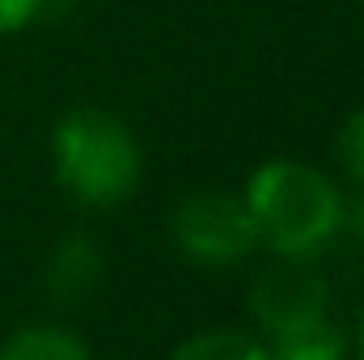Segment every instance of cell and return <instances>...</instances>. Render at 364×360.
<instances>
[{"label":"cell","instance_id":"6da1fadb","mask_svg":"<svg viewBox=\"0 0 364 360\" xmlns=\"http://www.w3.org/2000/svg\"><path fill=\"white\" fill-rule=\"evenodd\" d=\"M242 199L259 229V246H267L275 259H314L348 225L343 191L318 166L296 157L263 162L246 179Z\"/></svg>","mask_w":364,"mask_h":360},{"label":"cell","instance_id":"7c38bea8","mask_svg":"<svg viewBox=\"0 0 364 360\" xmlns=\"http://www.w3.org/2000/svg\"><path fill=\"white\" fill-rule=\"evenodd\" d=\"M356 360H364V309H360V327H356Z\"/></svg>","mask_w":364,"mask_h":360},{"label":"cell","instance_id":"8992f818","mask_svg":"<svg viewBox=\"0 0 364 360\" xmlns=\"http://www.w3.org/2000/svg\"><path fill=\"white\" fill-rule=\"evenodd\" d=\"M267 352H272V360H348L352 344H348V331L326 309V314H309L301 322L272 331Z\"/></svg>","mask_w":364,"mask_h":360},{"label":"cell","instance_id":"9c48e42d","mask_svg":"<svg viewBox=\"0 0 364 360\" xmlns=\"http://www.w3.org/2000/svg\"><path fill=\"white\" fill-rule=\"evenodd\" d=\"M335 157H339L343 174L364 186V106L343 119V127L335 136Z\"/></svg>","mask_w":364,"mask_h":360},{"label":"cell","instance_id":"ba28073f","mask_svg":"<svg viewBox=\"0 0 364 360\" xmlns=\"http://www.w3.org/2000/svg\"><path fill=\"white\" fill-rule=\"evenodd\" d=\"M170 360H272V352L250 331L212 327V331H199V335L182 339L178 348L170 352Z\"/></svg>","mask_w":364,"mask_h":360},{"label":"cell","instance_id":"5b68a950","mask_svg":"<svg viewBox=\"0 0 364 360\" xmlns=\"http://www.w3.org/2000/svg\"><path fill=\"white\" fill-rule=\"evenodd\" d=\"M102 246L93 242L90 233H64L51 250H47V263H43V284L55 301L64 305H77L85 301L93 288L102 284Z\"/></svg>","mask_w":364,"mask_h":360},{"label":"cell","instance_id":"7a4b0ae2","mask_svg":"<svg viewBox=\"0 0 364 360\" xmlns=\"http://www.w3.org/2000/svg\"><path fill=\"white\" fill-rule=\"evenodd\" d=\"M51 170L77 203L114 208L136 195L144 153L119 115L102 106H77L51 127Z\"/></svg>","mask_w":364,"mask_h":360},{"label":"cell","instance_id":"52a82bcc","mask_svg":"<svg viewBox=\"0 0 364 360\" xmlns=\"http://www.w3.org/2000/svg\"><path fill=\"white\" fill-rule=\"evenodd\" d=\"M0 360H93V352L73 327L34 322L0 344Z\"/></svg>","mask_w":364,"mask_h":360},{"label":"cell","instance_id":"8fae6325","mask_svg":"<svg viewBox=\"0 0 364 360\" xmlns=\"http://www.w3.org/2000/svg\"><path fill=\"white\" fill-rule=\"evenodd\" d=\"M348 221H352V229H356V242L364 246V195L352 203V216H348Z\"/></svg>","mask_w":364,"mask_h":360},{"label":"cell","instance_id":"277c9868","mask_svg":"<svg viewBox=\"0 0 364 360\" xmlns=\"http://www.w3.org/2000/svg\"><path fill=\"white\" fill-rule=\"evenodd\" d=\"M250 309L263 335H272L288 322H301L309 314L331 309V284L309 268V259H284L279 268L263 271L250 288Z\"/></svg>","mask_w":364,"mask_h":360},{"label":"cell","instance_id":"3957f363","mask_svg":"<svg viewBox=\"0 0 364 360\" xmlns=\"http://www.w3.org/2000/svg\"><path fill=\"white\" fill-rule=\"evenodd\" d=\"M170 242L195 268H237L255 255L259 229L233 191H191L170 212Z\"/></svg>","mask_w":364,"mask_h":360},{"label":"cell","instance_id":"30bf717a","mask_svg":"<svg viewBox=\"0 0 364 360\" xmlns=\"http://www.w3.org/2000/svg\"><path fill=\"white\" fill-rule=\"evenodd\" d=\"M47 0H0V34H21Z\"/></svg>","mask_w":364,"mask_h":360}]
</instances>
